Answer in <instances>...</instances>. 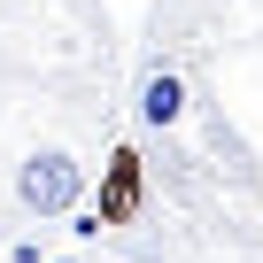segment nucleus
Returning a JSON list of instances; mask_svg holds the SVG:
<instances>
[{"instance_id":"7ed1b4c3","label":"nucleus","mask_w":263,"mask_h":263,"mask_svg":"<svg viewBox=\"0 0 263 263\" xmlns=\"http://www.w3.org/2000/svg\"><path fill=\"white\" fill-rule=\"evenodd\" d=\"M178 116H186V85H178V70H147V85H140V124L171 132Z\"/></svg>"},{"instance_id":"f03ea898","label":"nucleus","mask_w":263,"mask_h":263,"mask_svg":"<svg viewBox=\"0 0 263 263\" xmlns=\"http://www.w3.org/2000/svg\"><path fill=\"white\" fill-rule=\"evenodd\" d=\"M140 201H147V178H140V155H132V147H116L108 155V178H101V224H132V217H140Z\"/></svg>"},{"instance_id":"20e7f679","label":"nucleus","mask_w":263,"mask_h":263,"mask_svg":"<svg viewBox=\"0 0 263 263\" xmlns=\"http://www.w3.org/2000/svg\"><path fill=\"white\" fill-rule=\"evenodd\" d=\"M54 263H78V255H54Z\"/></svg>"},{"instance_id":"f257e3e1","label":"nucleus","mask_w":263,"mask_h":263,"mask_svg":"<svg viewBox=\"0 0 263 263\" xmlns=\"http://www.w3.org/2000/svg\"><path fill=\"white\" fill-rule=\"evenodd\" d=\"M78 194H85V163L62 155V147H39V155L16 171V201H24L31 217H62V209H78Z\"/></svg>"}]
</instances>
